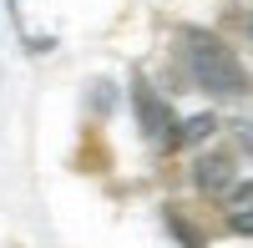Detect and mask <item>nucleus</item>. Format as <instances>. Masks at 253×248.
<instances>
[{"instance_id":"f257e3e1","label":"nucleus","mask_w":253,"mask_h":248,"mask_svg":"<svg viewBox=\"0 0 253 248\" xmlns=\"http://www.w3.org/2000/svg\"><path fill=\"white\" fill-rule=\"evenodd\" d=\"M182 41H187V71H193V81H198L208 96H223V101L248 96V71H243V61L228 51L218 36L187 31Z\"/></svg>"},{"instance_id":"f03ea898","label":"nucleus","mask_w":253,"mask_h":248,"mask_svg":"<svg viewBox=\"0 0 253 248\" xmlns=\"http://www.w3.org/2000/svg\"><path fill=\"white\" fill-rule=\"evenodd\" d=\"M132 107H137V122H142V132L157 142V147H177V117H172V107L152 91V81L147 76H137L132 81Z\"/></svg>"},{"instance_id":"7ed1b4c3","label":"nucleus","mask_w":253,"mask_h":248,"mask_svg":"<svg viewBox=\"0 0 253 248\" xmlns=\"http://www.w3.org/2000/svg\"><path fill=\"white\" fill-rule=\"evenodd\" d=\"M193 182H198V188H203L208 198L228 193V188H233V157H223V152H213V157H198Z\"/></svg>"},{"instance_id":"20e7f679","label":"nucleus","mask_w":253,"mask_h":248,"mask_svg":"<svg viewBox=\"0 0 253 248\" xmlns=\"http://www.w3.org/2000/svg\"><path fill=\"white\" fill-rule=\"evenodd\" d=\"M228 228L253 238V182H243V188L228 193Z\"/></svg>"},{"instance_id":"39448f33","label":"nucleus","mask_w":253,"mask_h":248,"mask_svg":"<svg viewBox=\"0 0 253 248\" xmlns=\"http://www.w3.org/2000/svg\"><path fill=\"white\" fill-rule=\"evenodd\" d=\"M218 132V117L213 112H198V117H187L182 127H177V147H193V142H208Z\"/></svg>"},{"instance_id":"423d86ee","label":"nucleus","mask_w":253,"mask_h":248,"mask_svg":"<svg viewBox=\"0 0 253 248\" xmlns=\"http://www.w3.org/2000/svg\"><path fill=\"white\" fill-rule=\"evenodd\" d=\"M248 36H253V15H248Z\"/></svg>"}]
</instances>
